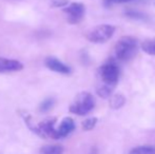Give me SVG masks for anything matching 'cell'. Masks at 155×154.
<instances>
[{"label": "cell", "instance_id": "cell-7", "mask_svg": "<svg viewBox=\"0 0 155 154\" xmlns=\"http://www.w3.org/2000/svg\"><path fill=\"white\" fill-rule=\"evenodd\" d=\"M45 66L49 70L53 71V72L59 73V74L63 75H69L72 73V69L70 68L68 64H63L59 59L56 57H48L45 61Z\"/></svg>", "mask_w": 155, "mask_h": 154}, {"label": "cell", "instance_id": "cell-17", "mask_svg": "<svg viewBox=\"0 0 155 154\" xmlns=\"http://www.w3.org/2000/svg\"><path fill=\"white\" fill-rule=\"evenodd\" d=\"M97 118L96 117H89L86 120L82 123V128H84V131H90L95 128L96 123H97Z\"/></svg>", "mask_w": 155, "mask_h": 154}, {"label": "cell", "instance_id": "cell-11", "mask_svg": "<svg viewBox=\"0 0 155 154\" xmlns=\"http://www.w3.org/2000/svg\"><path fill=\"white\" fill-rule=\"evenodd\" d=\"M126 103V98L120 94H115L110 99V107L114 110H118Z\"/></svg>", "mask_w": 155, "mask_h": 154}, {"label": "cell", "instance_id": "cell-4", "mask_svg": "<svg viewBox=\"0 0 155 154\" xmlns=\"http://www.w3.org/2000/svg\"><path fill=\"white\" fill-rule=\"evenodd\" d=\"M115 32V27L111 25H100L93 28L87 33L86 37L92 43H104L112 38Z\"/></svg>", "mask_w": 155, "mask_h": 154}, {"label": "cell", "instance_id": "cell-12", "mask_svg": "<svg viewBox=\"0 0 155 154\" xmlns=\"http://www.w3.org/2000/svg\"><path fill=\"white\" fill-rule=\"evenodd\" d=\"M124 15H126L128 18L131 19H135V20H138V21H147L148 16L146 14L141 12H138V11H135V10H127L124 12Z\"/></svg>", "mask_w": 155, "mask_h": 154}, {"label": "cell", "instance_id": "cell-14", "mask_svg": "<svg viewBox=\"0 0 155 154\" xmlns=\"http://www.w3.org/2000/svg\"><path fill=\"white\" fill-rule=\"evenodd\" d=\"M63 148L59 145H53V146H45L41 148L40 154H62Z\"/></svg>", "mask_w": 155, "mask_h": 154}, {"label": "cell", "instance_id": "cell-6", "mask_svg": "<svg viewBox=\"0 0 155 154\" xmlns=\"http://www.w3.org/2000/svg\"><path fill=\"white\" fill-rule=\"evenodd\" d=\"M56 118L55 117H51V118H47L42 120L41 123H38L37 127L33 128V131L36 132L37 134L43 136V137H50L56 139Z\"/></svg>", "mask_w": 155, "mask_h": 154}, {"label": "cell", "instance_id": "cell-9", "mask_svg": "<svg viewBox=\"0 0 155 154\" xmlns=\"http://www.w3.org/2000/svg\"><path fill=\"white\" fill-rule=\"evenodd\" d=\"M75 130V121L71 117H65L62 119L59 127L56 129V139L63 138Z\"/></svg>", "mask_w": 155, "mask_h": 154}, {"label": "cell", "instance_id": "cell-13", "mask_svg": "<svg viewBox=\"0 0 155 154\" xmlns=\"http://www.w3.org/2000/svg\"><path fill=\"white\" fill-rule=\"evenodd\" d=\"M129 154H155V147L153 146H139L135 147Z\"/></svg>", "mask_w": 155, "mask_h": 154}, {"label": "cell", "instance_id": "cell-1", "mask_svg": "<svg viewBox=\"0 0 155 154\" xmlns=\"http://www.w3.org/2000/svg\"><path fill=\"white\" fill-rule=\"evenodd\" d=\"M139 49V43L135 37L123 36L117 40L114 48V54L117 60L129 61L136 56Z\"/></svg>", "mask_w": 155, "mask_h": 154}, {"label": "cell", "instance_id": "cell-5", "mask_svg": "<svg viewBox=\"0 0 155 154\" xmlns=\"http://www.w3.org/2000/svg\"><path fill=\"white\" fill-rule=\"evenodd\" d=\"M63 13L65 14L68 22L71 25H77L84 19L86 14V6L80 2H73L64 6Z\"/></svg>", "mask_w": 155, "mask_h": 154}, {"label": "cell", "instance_id": "cell-19", "mask_svg": "<svg viewBox=\"0 0 155 154\" xmlns=\"http://www.w3.org/2000/svg\"><path fill=\"white\" fill-rule=\"evenodd\" d=\"M68 4H69L68 0H53L52 1V5L55 8H64Z\"/></svg>", "mask_w": 155, "mask_h": 154}, {"label": "cell", "instance_id": "cell-18", "mask_svg": "<svg viewBox=\"0 0 155 154\" xmlns=\"http://www.w3.org/2000/svg\"><path fill=\"white\" fill-rule=\"evenodd\" d=\"M139 0H104V5L106 8L114 5V4H121V3H128V2H135Z\"/></svg>", "mask_w": 155, "mask_h": 154}, {"label": "cell", "instance_id": "cell-3", "mask_svg": "<svg viewBox=\"0 0 155 154\" xmlns=\"http://www.w3.org/2000/svg\"><path fill=\"white\" fill-rule=\"evenodd\" d=\"M99 76L101 78L104 86L111 87L114 89V87L117 84L120 75L118 64L115 62V60L109 59L104 64H101L99 68Z\"/></svg>", "mask_w": 155, "mask_h": 154}, {"label": "cell", "instance_id": "cell-16", "mask_svg": "<svg viewBox=\"0 0 155 154\" xmlns=\"http://www.w3.org/2000/svg\"><path fill=\"white\" fill-rule=\"evenodd\" d=\"M112 92H113V88L104 86V84H102L97 90V94L99 95L100 97H102V98H109V97L112 95Z\"/></svg>", "mask_w": 155, "mask_h": 154}, {"label": "cell", "instance_id": "cell-15", "mask_svg": "<svg viewBox=\"0 0 155 154\" xmlns=\"http://www.w3.org/2000/svg\"><path fill=\"white\" fill-rule=\"evenodd\" d=\"M54 103H55V100H54L53 98L45 99V100L40 103V106H39V111L43 112V113H45V112H49L50 110L54 107Z\"/></svg>", "mask_w": 155, "mask_h": 154}, {"label": "cell", "instance_id": "cell-8", "mask_svg": "<svg viewBox=\"0 0 155 154\" xmlns=\"http://www.w3.org/2000/svg\"><path fill=\"white\" fill-rule=\"evenodd\" d=\"M23 69V64L15 59H8L0 56V73L17 72Z\"/></svg>", "mask_w": 155, "mask_h": 154}, {"label": "cell", "instance_id": "cell-10", "mask_svg": "<svg viewBox=\"0 0 155 154\" xmlns=\"http://www.w3.org/2000/svg\"><path fill=\"white\" fill-rule=\"evenodd\" d=\"M140 48L145 53L155 56V37L143 40L140 43Z\"/></svg>", "mask_w": 155, "mask_h": 154}, {"label": "cell", "instance_id": "cell-2", "mask_svg": "<svg viewBox=\"0 0 155 154\" xmlns=\"http://www.w3.org/2000/svg\"><path fill=\"white\" fill-rule=\"evenodd\" d=\"M95 107V98L91 93L81 92L74 98L70 106V112L76 115L84 116L90 113Z\"/></svg>", "mask_w": 155, "mask_h": 154}]
</instances>
